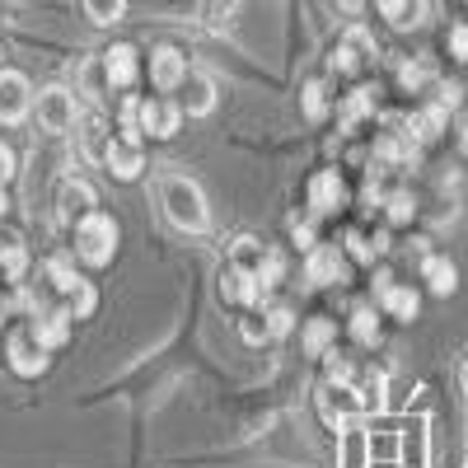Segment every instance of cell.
Wrapping results in <instances>:
<instances>
[{
  "mask_svg": "<svg viewBox=\"0 0 468 468\" xmlns=\"http://www.w3.org/2000/svg\"><path fill=\"white\" fill-rule=\"evenodd\" d=\"M160 207H165L169 225H178L183 234H202L211 225V207L202 197V187L192 183L187 174H178V169L160 174Z\"/></svg>",
  "mask_w": 468,
  "mask_h": 468,
  "instance_id": "6da1fadb",
  "label": "cell"
},
{
  "mask_svg": "<svg viewBox=\"0 0 468 468\" xmlns=\"http://www.w3.org/2000/svg\"><path fill=\"white\" fill-rule=\"evenodd\" d=\"M75 253H80L90 267L112 262V253H117V220L108 211H90L80 225H75Z\"/></svg>",
  "mask_w": 468,
  "mask_h": 468,
  "instance_id": "7a4b0ae2",
  "label": "cell"
},
{
  "mask_svg": "<svg viewBox=\"0 0 468 468\" xmlns=\"http://www.w3.org/2000/svg\"><path fill=\"white\" fill-rule=\"evenodd\" d=\"M319 417L333 426V431H342L346 421H356V417H366V408H361V388H351L346 379L342 384H324L319 388Z\"/></svg>",
  "mask_w": 468,
  "mask_h": 468,
  "instance_id": "3957f363",
  "label": "cell"
},
{
  "mask_svg": "<svg viewBox=\"0 0 468 468\" xmlns=\"http://www.w3.org/2000/svg\"><path fill=\"white\" fill-rule=\"evenodd\" d=\"M33 108H37V122H43V132H52V136L70 132L75 117H80V108H75V94H70L66 85H48L43 94L33 99Z\"/></svg>",
  "mask_w": 468,
  "mask_h": 468,
  "instance_id": "277c9868",
  "label": "cell"
},
{
  "mask_svg": "<svg viewBox=\"0 0 468 468\" xmlns=\"http://www.w3.org/2000/svg\"><path fill=\"white\" fill-rule=\"evenodd\" d=\"M48 342L33 333V324L28 328H19L15 337H10V366H15V375H24V379H37L48 370Z\"/></svg>",
  "mask_w": 468,
  "mask_h": 468,
  "instance_id": "5b68a950",
  "label": "cell"
},
{
  "mask_svg": "<svg viewBox=\"0 0 468 468\" xmlns=\"http://www.w3.org/2000/svg\"><path fill=\"white\" fill-rule=\"evenodd\" d=\"M90 211H99V192L85 178H61L57 183V216L66 225H80Z\"/></svg>",
  "mask_w": 468,
  "mask_h": 468,
  "instance_id": "8992f818",
  "label": "cell"
},
{
  "mask_svg": "<svg viewBox=\"0 0 468 468\" xmlns=\"http://www.w3.org/2000/svg\"><path fill=\"white\" fill-rule=\"evenodd\" d=\"M399 463L403 468H431V421L408 417L399 431Z\"/></svg>",
  "mask_w": 468,
  "mask_h": 468,
  "instance_id": "52a82bcc",
  "label": "cell"
},
{
  "mask_svg": "<svg viewBox=\"0 0 468 468\" xmlns=\"http://www.w3.org/2000/svg\"><path fill=\"white\" fill-rule=\"evenodd\" d=\"M304 282L309 286H342L346 282V258L333 244H314L304 258Z\"/></svg>",
  "mask_w": 468,
  "mask_h": 468,
  "instance_id": "ba28073f",
  "label": "cell"
},
{
  "mask_svg": "<svg viewBox=\"0 0 468 468\" xmlns=\"http://www.w3.org/2000/svg\"><path fill=\"white\" fill-rule=\"evenodd\" d=\"M33 90L19 70H0V122H24L33 108Z\"/></svg>",
  "mask_w": 468,
  "mask_h": 468,
  "instance_id": "9c48e42d",
  "label": "cell"
},
{
  "mask_svg": "<svg viewBox=\"0 0 468 468\" xmlns=\"http://www.w3.org/2000/svg\"><path fill=\"white\" fill-rule=\"evenodd\" d=\"M375 295H379V304H384L399 324H412L417 309H421V295H417L412 286H399L388 271H379V277H375Z\"/></svg>",
  "mask_w": 468,
  "mask_h": 468,
  "instance_id": "30bf717a",
  "label": "cell"
},
{
  "mask_svg": "<svg viewBox=\"0 0 468 468\" xmlns=\"http://www.w3.org/2000/svg\"><path fill=\"white\" fill-rule=\"evenodd\" d=\"M136 122H141V136L150 132V136L169 141V136H178V127H183V103H165V99H150V103H141Z\"/></svg>",
  "mask_w": 468,
  "mask_h": 468,
  "instance_id": "8fae6325",
  "label": "cell"
},
{
  "mask_svg": "<svg viewBox=\"0 0 468 468\" xmlns=\"http://www.w3.org/2000/svg\"><path fill=\"white\" fill-rule=\"evenodd\" d=\"M370 57H375V37H370L366 28H346L342 43H337V52H333V70L351 75V70H361Z\"/></svg>",
  "mask_w": 468,
  "mask_h": 468,
  "instance_id": "7c38bea8",
  "label": "cell"
},
{
  "mask_svg": "<svg viewBox=\"0 0 468 468\" xmlns=\"http://www.w3.org/2000/svg\"><path fill=\"white\" fill-rule=\"evenodd\" d=\"M103 169H108L112 178H122V183H127V178H136V174L145 169V150H141V141H132V136H112Z\"/></svg>",
  "mask_w": 468,
  "mask_h": 468,
  "instance_id": "4fadbf2b",
  "label": "cell"
},
{
  "mask_svg": "<svg viewBox=\"0 0 468 468\" xmlns=\"http://www.w3.org/2000/svg\"><path fill=\"white\" fill-rule=\"evenodd\" d=\"M150 80L160 85L165 94L178 90V85L187 80V57H183L178 48H169V43H165V48H154V52H150Z\"/></svg>",
  "mask_w": 468,
  "mask_h": 468,
  "instance_id": "5bb4252c",
  "label": "cell"
},
{
  "mask_svg": "<svg viewBox=\"0 0 468 468\" xmlns=\"http://www.w3.org/2000/svg\"><path fill=\"white\" fill-rule=\"evenodd\" d=\"M136 70H141V61H136V48L132 43H112L103 52V75H108L112 90H132L136 85Z\"/></svg>",
  "mask_w": 468,
  "mask_h": 468,
  "instance_id": "9a60e30c",
  "label": "cell"
},
{
  "mask_svg": "<svg viewBox=\"0 0 468 468\" xmlns=\"http://www.w3.org/2000/svg\"><path fill=\"white\" fill-rule=\"evenodd\" d=\"M220 300L225 304H253V300H262V282L253 277V271H244V267H225L220 271Z\"/></svg>",
  "mask_w": 468,
  "mask_h": 468,
  "instance_id": "2e32d148",
  "label": "cell"
},
{
  "mask_svg": "<svg viewBox=\"0 0 468 468\" xmlns=\"http://www.w3.org/2000/svg\"><path fill=\"white\" fill-rule=\"evenodd\" d=\"M183 90V112H192V117H207L211 108H216V80L211 75H202V70H187V80L178 85Z\"/></svg>",
  "mask_w": 468,
  "mask_h": 468,
  "instance_id": "e0dca14e",
  "label": "cell"
},
{
  "mask_svg": "<svg viewBox=\"0 0 468 468\" xmlns=\"http://www.w3.org/2000/svg\"><path fill=\"white\" fill-rule=\"evenodd\" d=\"M342 197H346V187H342L337 169L314 174V183H309V207H314V216H333L342 207Z\"/></svg>",
  "mask_w": 468,
  "mask_h": 468,
  "instance_id": "ac0fdd59",
  "label": "cell"
},
{
  "mask_svg": "<svg viewBox=\"0 0 468 468\" xmlns=\"http://www.w3.org/2000/svg\"><path fill=\"white\" fill-rule=\"evenodd\" d=\"M80 145H85V154L90 160H108V145H112V132H108V117L99 112V108H90L85 117H80Z\"/></svg>",
  "mask_w": 468,
  "mask_h": 468,
  "instance_id": "d6986e66",
  "label": "cell"
},
{
  "mask_svg": "<svg viewBox=\"0 0 468 468\" xmlns=\"http://www.w3.org/2000/svg\"><path fill=\"white\" fill-rule=\"evenodd\" d=\"M70 324H75L70 304H57V309H37V314H33V333L43 337L48 346H61V342L70 337Z\"/></svg>",
  "mask_w": 468,
  "mask_h": 468,
  "instance_id": "ffe728a7",
  "label": "cell"
},
{
  "mask_svg": "<svg viewBox=\"0 0 468 468\" xmlns=\"http://www.w3.org/2000/svg\"><path fill=\"white\" fill-rule=\"evenodd\" d=\"M421 282L431 286V295H454V286H459V271H454V262H450V258L426 253V258H421Z\"/></svg>",
  "mask_w": 468,
  "mask_h": 468,
  "instance_id": "44dd1931",
  "label": "cell"
},
{
  "mask_svg": "<svg viewBox=\"0 0 468 468\" xmlns=\"http://www.w3.org/2000/svg\"><path fill=\"white\" fill-rule=\"evenodd\" d=\"M379 15L399 28H417L426 24V0H379Z\"/></svg>",
  "mask_w": 468,
  "mask_h": 468,
  "instance_id": "7402d4cb",
  "label": "cell"
},
{
  "mask_svg": "<svg viewBox=\"0 0 468 468\" xmlns=\"http://www.w3.org/2000/svg\"><path fill=\"white\" fill-rule=\"evenodd\" d=\"M445 122H450V108L436 99L431 108H421V112L412 117V136H417V141H436V136L445 132Z\"/></svg>",
  "mask_w": 468,
  "mask_h": 468,
  "instance_id": "603a6c76",
  "label": "cell"
},
{
  "mask_svg": "<svg viewBox=\"0 0 468 468\" xmlns=\"http://www.w3.org/2000/svg\"><path fill=\"white\" fill-rule=\"evenodd\" d=\"M370 459V436L356 431V421L342 426V468H361Z\"/></svg>",
  "mask_w": 468,
  "mask_h": 468,
  "instance_id": "cb8c5ba5",
  "label": "cell"
},
{
  "mask_svg": "<svg viewBox=\"0 0 468 468\" xmlns=\"http://www.w3.org/2000/svg\"><path fill=\"white\" fill-rule=\"evenodd\" d=\"M351 337H356L361 346H375V342H379V314H375L370 304L351 309Z\"/></svg>",
  "mask_w": 468,
  "mask_h": 468,
  "instance_id": "d4e9b609",
  "label": "cell"
},
{
  "mask_svg": "<svg viewBox=\"0 0 468 468\" xmlns=\"http://www.w3.org/2000/svg\"><path fill=\"white\" fill-rule=\"evenodd\" d=\"M333 337H337V324H333V319H314V324L304 328V337H300V342H304L309 356H328Z\"/></svg>",
  "mask_w": 468,
  "mask_h": 468,
  "instance_id": "484cf974",
  "label": "cell"
},
{
  "mask_svg": "<svg viewBox=\"0 0 468 468\" xmlns=\"http://www.w3.org/2000/svg\"><path fill=\"white\" fill-rule=\"evenodd\" d=\"M122 15H127V0H85V19H90V24H99V28L117 24Z\"/></svg>",
  "mask_w": 468,
  "mask_h": 468,
  "instance_id": "4316f807",
  "label": "cell"
},
{
  "mask_svg": "<svg viewBox=\"0 0 468 468\" xmlns=\"http://www.w3.org/2000/svg\"><path fill=\"white\" fill-rule=\"evenodd\" d=\"M346 249H351V258L375 262V258L388 249V234H351V239H346Z\"/></svg>",
  "mask_w": 468,
  "mask_h": 468,
  "instance_id": "83f0119b",
  "label": "cell"
},
{
  "mask_svg": "<svg viewBox=\"0 0 468 468\" xmlns=\"http://www.w3.org/2000/svg\"><path fill=\"white\" fill-rule=\"evenodd\" d=\"M262 258H267V249L253 239V234H244L239 244H234V267H244V271H253L258 277V267H262Z\"/></svg>",
  "mask_w": 468,
  "mask_h": 468,
  "instance_id": "f1b7e54d",
  "label": "cell"
},
{
  "mask_svg": "<svg viewBox=\"0 0 468 468\" xmlns=\"http://www.w3.org/2000/svg\"><path fill=\"white\" fill-rule=\"evenodd\" d=\"M399 459V431H370V463H394Z\"/></svg>",
  "mask_w": 468,
  "mask_h": 468,
  "instance_id": "f546056e",
  "label": "cell"
},
{
  "mask_svg": "<svg viewBox=\"0 0 468 468\" xmlns=\"http://www.w3.org/2000/svg\"><path fill=\"white\" fill-rule=\"evenodd\" d=\"M384 207H388V220H394V225H408L412 216H417V202H412V192H388V197H384Z\"/></svg>",
  "mask_w": 468,
  "mask_h": 468,
  "instance_id": "4dcf8cb0",
  "label": "cell"
},
{
  "mask_svg": "<svg viewBox=\"0 0 468 468\" xmlns=\"http://www.w3.org/2000/svg\"><path fill=\"white\" fill-rule=\"evenodd\" d=\"M66 304H70V314H75V319H90V314H94V304H99V295H94L90 282H80V286L66 295Z\"/></svg>",
  "mask_w": 468,
  "mask_h": 468,
  "instance_id": "1f68e13d",
  "label": "cell"
},
{
  "mask_svg": "<svg viewBox=\"0 0 468 468\" xmlns=\"http://www.w3.org/2000/svg\"><path fill=\"white\" fill-rule=\"evenodd\" d=\"M24 267H28V253H24L19 244H0V271H5L10 282L24 277Z\"/></svg>",
  "mask_w": 468,
  "mask_h": 468,
  "instance_id": "d6a6232c",
  "label": "cell"
},
{
  "mask_svg": "<svg viewBox=\"0 0 468 468\" xmlns=\"http://www.w3.org/2000/svg\"><path fill=\"white\" fill-rule=\"evenodd\" d=\"M304 112L314 117V122L328 112V85H324V80H309V85H304Z\"/></svg>",
  "mask_w": 468,
  "mask_h": 468,
  "instance_id": "836d02e7",
  "label": "cell"
},
{
  "mask_svg": "<svg viewBox=\"0 0 468 468\" xmlns=\"http://www.w3.org/2000/svg\"><path fill=\"white\" fill-rule=\"evenodd\" d=\"M282 271H286V258L277 253V249H267V258H262V267H258V282H262V291H271L282 282Z\"/></svg>",
  "mask_w": 468,
  "mask_h": 468,
  "instance_id": "e575fe53",
  "label": "cell"
},
{
  "mask_svg": "<svg viewBox=\"0 0 468 468\" xmlns=\"http://www.w3.org/2000/svg\"><path fill=\"white\" fill-rule=\"evenodd\" d=\"M48 277H52V286H57L61 295H70L75 286H80V282H85V277H75V267H70L66 258H57V262L48 267Z\"/></svg>",
  "mask_w": 468,
  "mask_h": 468,
  "instance_id": "d590c367",
  "label": "cell"
},
{
  "mask_svg": "<svg viewBox=\"0 0 468 468\" xmlns=\"http://www.w3.org/2000/svg\"><path fill=\"white\" fill-rule=\"evenodd\" d=\"M384 403H388V399H384V375H370V379L361 384V408H366V412H384Z\"/></svg>",
  "mask_w": 468,
  "mask_h": 468,
  "instance_id": "8d00e7d4",
  "label": "cell"
},
{
  "mask_svg": "<svg viewBox=\"0 0 468 468\" xmlns=\"http://www.w3.org/2000/svg\"><path fill=\"white\" fill-rule=\"evenodd\" d=\"M234 10H239V0H207L202 19H207L211 28H225V19H234Z\"/></svg>",
  "mask_w": 468,
  "mask_h": 468,
  "instance_id": "74e56055",
  "label": "cell"
},
{
  "mask_svg": "<svg viewBox=\"0 0 468 468\" xmlns=\"http://www.w3.org/2000/svg\"><path fill=\"white\" fill-rule=\"evenodd\" d=\"M375 108V99H370V90H356V94H351L346 99V108H342V127H351V122H356V117H366Z\"/></svg>",
  "mask_w": 468,
  "mask_h": 468,
  "instance_id": "f35d334b",
  "label": "cell"
},
{
  "mask_svg": "<svg viewBox=\"0 0 468 468\" xmlns=\"http://www.w3.org/2000/svg\"><path fill=\"white\" fill-rule=\"evenodd\" d=\"M399 80H403L408 90H421L426 80H431V66H421V61H408V66L399 70Z\"/></svg>",
  "mask_w": 468,
  "mask_h": 468,
  "instance_id": "ab89813d",
  "label": "cell"
},
{
  "mask_svg": "<svg viewBox=\"0 0 468 468\" xmlns=\"http://www.w3.org/2000/svg\"><path fill=\"white\" fill-rule=\"evenodd\" d=\"M239 333H244V342H262V337H271V328H267V314H249V319L239 324Z\"/></svg>",
  "mask_w": 468,
  "mask_h": 468,
  "instance_id": "60d3db41",
  "label": "cell"
},
{
  "mask_svg": "<svg viewBox=\"0 0 468 468\" xmlns=\"http://www.w3.org/2000/svg\"><path fill=\"white\" fill-rule=\"evenodd\" d=\"M267 328H271V337L291 333V309H286V304H271V309H267Z\"/></svg>",
  "mask_w": 468,
  "mask_h": 468,
  "instance_id": "b9f144b4",
  "label": "cell"
},
{
  "mask_svg": "<svg viewBox=\"0 0 468 468\" xmlns=\"http://www.w3.org/2000/svg\"><path fill=\"white\" fill-rule=\"evenodd\" d=\"M450 57L454 61H468V24H454L450 28Z\"/></svg>",
  "mask_w": 468,
  "mask_h": 468,
  "instance_id": "7bdbcfd3",
  "label": "cell"
},
{
  "mask_svg": "<svg viewBox=\"0 0 468 468\" xmlns=\"http://www.w3.org/2000/svg\"><path fill=\"white\" fill-rule=\"evenodd\" d=\"M291 234H295V244H300V249H314V225H309V220H295Z\"/></svg>",
  "mask_w": 468,
  "mask_h": 468,
  "instance_id": "ee69618b",
  "label": "cell"
},
{
  "mask_svg": "<svg viewBox=\"0 0 468 468\" xmlns=\"http://www.w3.org/2000/svg\"><path fill=\"white\" fill-rule=\"evenodd\" d=\"M5 178H15V150L0 141V183H5Z\"/></svg>",
  "mask_w": 468,
  "mask_h": 468,
  "instance_id": "f6af8a7d",
  "label": "cell"
},
{
  "mask_svg": "<svg viewBox=\"0 0 468 468\" xmlns=\"http://www.w3.org/2000/svg\"><path fill=\"white\" fill-rule=\"evenodd\" d=\"M445 108H459V85H441V94H436Z\"/></svg>",
  "mask_w": 468,
  "mask_h": 468,
  "instance_id": "bcb514c9",
  "label": "cell"
},
{
  "mask_svg": "<svg viewBox=\"0 0 468 468\" xmlns=\"http://www.w3.org/2000/svg\"><path fill=\"white\" fill-rule=\"evenodd\" d=\"M459 150H463V160H468V117H463V127H459Z\"/></svg>",
  "mask_w": 468,
  "mask_h": 468,
  "instance_id": "7dc6e473",
  "label": "cell"
},
{
  "mask_svg": "<svg viewBox=\"0 0 468 468\" xmlns=\"http://www.w3.org/2000/svg\"><path fill=\"white\" fill-rule=\"evenodd\" d=\"M5 207H10V202H5V187H0V216H5Z\"/></svg>",
  "mask_w": 468,
  "mask_h": 468,
  "instance_id": "c3c4849f",
  "label": "cell"
},
{
  "mask_svg": "<svg viewBox=\"0 0 468 468\" xmlns=\"http://www.w3.org/2000/svg\"><path fill=\"white\" fill-rule=\"evenodd\" d=\"M342 5H346V10H361V0H342Z\"/></svg>",
  "mask_w": 468,
  "mask_h": 468,
  "instance_id": "681fc988",
  "label": "cell"
},
{
  "mask_svg": "<svg viewBox=\"0 0 468 468\" xmlns=\"http://www.w3.org/2000/svg\"><path fill=\"white\" fill-rule=\"evenodd\" d=\"M459 379H463V388H468V361H463V370H459Z\"/></svg>",
  "mask_w": 468,
  "mask_h": 468,
  "instance_id": "f907efd6",
  "label": "cell"
}]
</instances>
